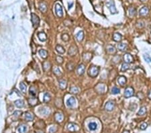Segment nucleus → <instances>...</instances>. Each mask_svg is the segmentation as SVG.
<instances>
[{
    "instance_id": "obj_27",
    "label": "nucleus",
    "mask_w": 151,
    "mask_h": 133,
    "mask_svg": "<svg viewBox=\"0 0 151 133\" xmlns=\"http://www.w3.org/2000/svg\"><path fill=\"white\" fill-rule=\"evenodd\" d=\"M38 53H39V55L41 57V58H44V59L47 58V57H48V52L46 50L40 49L38 51Z\"/></svg>"
},
{
    "instance_id": "obj_42",
    "label": "nucleus",
    "mask_w": 151,
    "mask_h": 133,
    "mask_svg": "<svg viewBox=\"0 0 151 133\" xmlns=\"http://www.w3.org/2000/svg\"><path fill=\"white\" fill-rule=\"evenodd\" d=\"M56 63L59 65H61V64L63 63V58L61 57V56H56Z\"/></svg>"
},
{
    "instance_id": "obj_21",
    "label": "nucleus",
    "mask_w": 151,
    "mask_h": 133,
    "mask_svg": "<svg viewBox=\"0 0 151 133\" xmlns=\"http://www.w3.org/2000/svg\"><path fill=\"white\" fill-rule=\"evenodd\" d=\"M91 58H92V54L89 52H85L84 54L83 55V61H85V62H89L91 61Z\"/></svg>"
},
{
    "instance_id": "obj_3",
    "label": "nucleus",
    "mask_w": 151,
    "mask_h": 133,
    "mask_svg": "<svg viewBox=\"0 0 151 133\" xmlns=\"http://www.w3.org/2000/svg\"><path fill=\"white\" fill-rule=\"evenodd\" d=\"M106 6L108 7V9H110V12L112 14H115L118 13L116 8V6H115V3L112 0H110L106 3Z\"/></svg>"
},
{
    "instance_id": "obj_12",
    "label": "nucleus",
    "mask_w": 151,
    "mask_h": 133,
    "mask_svg": "<svg viewBox=\"0 0 151 133\" xmlns=\"http://www.w3.org/2000/svg\"><path fill=\"white\" fill-rule=\"evenodd\" d=\"M75 104H76V100L73 96L70 97L67 100V105L68 107L72 108L73 107Z\"/></svg>"
},
{
    "instance_id": "obj_38",
    "label": "nucleus",
    "mask_w": 151,
    "mask_h": 133,
    "mask_svg": "<svg viewBox=\"0 0 151 133\" xmlns=\"http://www.w3.org/2000/svg\"><path fill=\"white\" fill-rule=\"evenodd\" d=\"M29 93L32 96H36V93H37V90L34 87H30L29 90Z\"/></svg>"
},
{
    "instance_id": "obj_20",
    "label": "nucleus",
    "mask_w": 151,
    "mask_h": 133,
    "mask_svg": "<svg viewBox=\"0 0 151 133\" xmlns=\"http://www.w3.org/2000/svg\"><path fill=\"white\" fill-rule=\"evenodd\" d=\"M58 85H59V87L62 90H65L67 87V81H66V80L63 79H61L58 80Z\"/></svg>"
},
{
    "instance_id": "obj_35",
    "label": "nucleus",
    "mask_w": 151,
    "mask_h": 133,
    "mask_svg": "<svg viewBox=\"0 0 151 133\" xmlns=\"http://www.w3.org/2000/svg\"><path fill=\"white\" fill-rule=\"evenodd\" d=\"M118 49L121 51H125L127 49V45L124 43H119L118 45Z\"/></svg>"
},
{
    "instance_id": "obj_48",
    "label": "nucleus",
    "mask_w": 151,
    "mask_h": 133,
    "mask_svg": "<svg viewBox=\"0 0 151 133\" xmlns=\"http://www.w3.org/2000/svg\"><path fill=\"white\" fill-rule=\"evenodd\" d=\"M148 98L150 99V100H151V89L149 90V91H148Z\"/></svg>"
},
{
    "instance_id": "obj_6",
    "label": "nucleus",
    "mask_w": 151,
    "mask_h": 133,
    "mask_svg": "<svg viewBox=\"0 0 151 133\" xmlns=\"http://www.w3.org/2000/svg\"><path fill=\"white\" fill-rule=\"evenodd\" d=\"M115 108V102L111 100L108 101L105 105V110L108 112H111Z\"/></svg>"
},
{
    "instance_id": "obj_32",
    "label": "nucleus",
    "mask_w": 151,
    "mask_h": 133,
    "mask_svg": "<svg viewBox=\"0 0 151 133\" xmlns=\"http://www.w3.org/2000/svg\"><path fill=\"white\" fill-rule=\"evenodd\" d=\"M102 88H105L104 85H103V84H102V83L98 84V85H97V86H96V87H95L96 91H97V92H98V91L100 90V91H99V94H102V93H103L105 91V90H102Z\"/></svg>"
},
{
    "instance_id": "obj_4",
    "label": "nucleus",
    "mask_w": 151,
    "mask_h": 133,
    "mask_svg": "<svg viewBox=\"0 0 151 133\" xmlns=\"http://www.w3.org/2000/svg\"><path fill=\"white\" fill-rule=\"evenodd\" d=\"M55 13L58 17H62L63 16V8L60 3H56L55 5Z\"/></svg>"
},
{
    "instance_id": "obj_22",
    "label": "nucleus",
    "mask_w": 151,
    "mask_h": 133,
    "mask_svg": "<svg viewBox=\"0 0 151 133\" xmlns=\"http://www.w3.org/2000/svg\"><path fill=\"white\" fill-rule=\"evenodd\" d=\"M148 12H149V9L146 7V6H144L142 8L140 9L139 11V14L142 16H145L146 15H148Z\"/></svg>"
},
{
    "instance_id": "obj_46",
    "label": "nucleus",
    "mask_w": 151,
    "mask_h": 133,
    "mask_svg": "<svg viewBox=\"0 0 151 133\" xmlns=\"http://www.w3.org/2000/svg\"><path fill=\"white\" fill-rule=\"evenodd\" d=\"M148 127V124L147 123H146V122H144V123H143L142 125H140V128L141 129V130H145V129H146V128Z\"/></svg>"
},
{
    "instance_id": "obj_24",
    "label": "nucleus",
    "mask_w": 151,
    "mask_h": 133,
    "mask_svg": "<svg viewBox=\"0 0 151 133\" xmlns=\"http://www.w3.org/2000/svg\"><path fill=\"white\" fill-rule=\"evenodd\" d=\"M84 32L83 31V30H81V31H79V32H77V34H76V38H77V40L79 41V42H81L83 41V38H84Z\"/></svg>"
},
{
    "instance_id": "obj_37",
    "label": "nucleus",
    "mask_w": 151,
    "mask_h": 133,
    "mask_svg": "<svg viewBox=\"0 0 151 133\" xmlns=\"http://www.w3.org/2000/svg\"><path fill=\"white\" fill-rule=\"evenodd\" d=\"M61 39L64 42H68L70 40V36L67 33H64L61 35Z\"/></svg>"
},
{
    "instance_id": "obj_41",
    "label": "nucleus",
    "mask_w": 151,
    "mask_h": 133,
    "mask_svg": "<svg viewBox=\"0 0 151 133\" xmlns=\"http://www.w3.org/2000/svg\"><path fill=\"white\" fill-rule=\"evenodd\" d=\"M20 90L22 91V92L25 93L26 91V89H27V86L23 82H22L20 83Z\"/></svg>"
},
{
    "instance_id": "obj_13",
    "label": "nucleus",
    "mask_w": 151,
    "mask_h": 133,
    "mask_svg": "<svg viewBox=\"0 0 151 133\" xmlns=\"http://www.w3.org/2000/svg\"><path fill=\"white\" fill-rule=\"evenodd\" d=\"M38 100L35 96H32L31 98L28 99V104L30 106H35L36 104H38Z\"/></svg>"
},
{
    "instance_id": "obj_33",
    "label": "nucleus",
    "mask_w": 151,
    "mask_h": 133,
    "mask_svg": "<svg viewBox=\"0 0 151 133\" xmlns=\"http://www.w3.org/2000/svg\"><path fill=\"white\" fill-rule=\"evenodd\" d=\"M50 100H51V96L50 95V93H45L44 94L43 96V101L44 102H45V103H48V102H49L50 101Z\"/></svg>"
},
{
    "instance_id": "obj_49",
    "label": "nucleus",
    "mask_w": 151,
    "mask_h": 133,
    "mask_svg": "<svg viewBox=\"0 0 151 133\" xmlns=\"http://www.w3.org/2000/svg\"><path fill=\"white\" fill-rule=\"evenodd\" d=\"M73 6V3H71V5H70V4H69V9H71V7H72V6Z\"/></svg>"
},
{
    "instance_id": "obj_16",
    "label": "nucleus",
    "mask_w": 151,
    "mask_h": 133,
    "mask_svg": "<svg viewBox=\"0 0 151 133\" xmlns=\"http://www.w3.org/2000/svg\"><path fill=\"white\" fill-rule=\"evenodd\" d=\"M51 64L50 62L48 61H44L43 63H42V69L43 70L45 71V72H47V71H48L50 70L51 69Z\"/></svg>"
},
{
    "instance_id": "obj_40",
    "label": "nucleus",
    "mask_w": 151,
    "mask_h": 133,
    "mask_svg": "<svg viewBox=\"0 0 151 133\" xmlns=\"http://www.w3.org/2000/svg\"><path fill=\"white\" fill-rule=\"evenodd\" d=\"M79 91V88L77 87H75V86L71 87L70 89V92L73 93V94H77V93H78Z\"/></svg>"
},
{
    "instance_id": "obj_10",
    "label": "nucleus",
    "mask_w": 151,
    "mask_h": 133,
    "mask_svg": "<svg viewBox=\"0 0 151 133\" xmlns=\"http://www.w3.org/2000/svg\"><path fill=\"white\" fill-rule=\"evenodd\" d=\"M106 51L110 55H114V54L116 53L117 50L115 46L110 44V45H108V46L106 47Z\"/></svg>"
},
{
    "instance_id": "obj_34",
    "label": "nucleus",
    "mask_w": 151,
    "mask_h": 133,
    "mask_svg": "<svg viewBox=\"0 0 151 133\" xmlns=\"http://www.w3.org/2000/svg\"><path fill=\"white\" fill-rule=\"evenodd\" d=\"M146 113V108L145 106H143V107L140 108L138 112L137 113V115L138 116H143Z\"/></svg>"
},
{
    "instance_id": "obj_31",
    "label": "nucleus",
    "mask_w": 151,
    "mask_h": 133,
    "mask_svg": "<svg viewBox=\"0 0 151 133\" xmlns=\"http://www.w3.org/2000/svg\"><path fill=\"white\" fill-rule=\"evenodd\" d=\"M55 49L56 50V52H58L59 54H61V55L64 54V52H65V49L63 48V46H62L60 44H58V45L56 46Z\"/></svg>"
},
{
    "instance_id": "obj_5",
    "label": "nucleus",
    "mask_w": 151,
    "mask_h": 133,
    "mask_svg": "<svg viewBox=\"0 0 151 133\" xmlns=\"http://www.w3.org/2000/svg\"><path fill=\"white\" fill-rule=\"evenodd\" d=\"M134 90L132 87H128L127 88H126L125 91L124 93V96L126 98H130L132 96H134Z\"/></svg>"
},
{
    "instance_id": "obj_18",
    "label": "nucleus",
    "mask_w": 151,
    "mask_h": 133,
    "mask_svg": "<svg viewBox=\"0 0 151 133\" xmlns=\"http://www.w3.org/2000/svg\"><path fill=\"white\" fill-rule=\"evenodd\" d=\"M28 128L26 125H20L17 128V131L18 133H26Z\"/></svg>"
},
{
    "instance_id": "obj_44",
    "label": "nucleus",
    "mask_w": 151,
    "mask_h": 133,
    "mask_svg": "<svg viewBox=\"0 0 151 133\" xmlns=\"http://www.w3.org/2000/svg\"><path fill=\"white\" fill-rule=\"evenodd\" d=\"M120 92V90L119 88H118L116 87H113L112 89H111V93L112 94H114V95H116V94H118Z\"/></svg>"
},
{
    "instance_id": "obj_47",
    "label": "nucleus",
    "mask_w": 151,
    "mask_h": 133,
    "mask_svg": "<svg viewBox=\"0 0 151 133\" xmlns=\"http://www.w3.org/2000/svg\"><path fill=\"white\" fill-rule=\"evenodd\" d=\"M56 130H57V128L56 127V126H51V127L49 128V133H55Z\"/></svg>"
},
{
    "instance_id": "obj_25",
    "label": "nucleus",
    "mask_w": 151,
    "mask_h": 133,
    "mask_svg": "<svg viewBox=\"0 0 151 133\" xmlns=\"http://www.w3.org/2000/svg\"><path fill=\"white\" fill-rule=\"evenodd\" d=\"M122 34H120L118 33V32H116V33L113 34V40L115 41V42H120V41H122Z\"/></svg>"
},
{
    "instance_id": "obj_51",
    "label": "nucleus",
    "mask_w": 151,
    "mask_h": 133,
    "mask_svg": "<svg viewBox=\"0 0 151 133\" xmlns=\"http://www.w3.org/2000/svg\"><path fill=\"white\" fill-rule=\"evenodd\" d=\"M140 1H142L143 3H145L146 1H147L148 0H140Z\"/></svg>"
},
{
    "instance_id": "obj_15",
    "label": "nucleus",
    "mask_w": 151,
    "mask_h": 133,
    "mask_svg": "<svg viewBox=\"0 0 151 133\" xmlns=\"http://www.w3.org/2000/svg\"><path fill=\"white\" fill-rule=\"evenodd\" d=\"M55 119L56 122H57L58 123H61L63 121V119H64V116L63 114H61L60 112L56 113L55 115Z\"/></svg>"
},
{
    "instance_id": "obj_28",
    "label": "nucleus",
    "mask_w": 151,
    "mask_h": 133,
    "mask_svg": "<svg viewBox=\"0 0 151 133\" xmlns=\"http://www.w3.org/2000/svg\"><path fill=\"white\" fill-rule=\"evenodd\" d=\"M39 9L40 10L41 12H46L47 11V3H44V2H41L39 4Z\"/></svg>"
},
{
    "instance_id": "obj_11",
    "label": "nucleus",
    "mask_w": 151,
    "mask_h": 133,
    "mask_svg": "<svg viewBox=\"0 0 151 133\" xmlns=\"http://www.w3.org/2000/svg\"><path fill=\"white\" fill-rule=\"evenodd\" d=\"M85 66L84 64L81 63L79 65L77 69V72L78 73V75H83L85 73Z\"/></svg>"
},
{
    "instance_id": "obj_36",
    "label": "nucleus",
    "mask_w": 151,
    "mask_h": 133,
    "mask_svg": "<svg viewBox=\"0 0 151 133\" xmlns=\"http://www.w3.org/2000/svg\"><path fill=\"white\" fill-rule=\"evenodd\" d=\"M66 67H67V69L68 71H72L74 69V68H75V65H74V63H72V62H69V63L67 64Z\"/></svg>"
},
{
    "instance_id": "obj_26",
    "label": "nucleus",
    "mask_w": 151,
    "mask_h": 133,
    "mask_svg": "<svg viewBox=\"0 0 151 133\" xmlns=\"http://www.w3.org/2000/svg\"><path fill=\"white\" fill-rule=\"evenodd\" d=\"M136 14V9L131 7L130 8L128 9V16L131 17H133L134 16H135Z\"/></svg>"
},
{
    "instance_id": "obj_54",
    "label": "nucleus",
    "mask_w": 151,
    "mask_h": 133,
    "mask_svg": "<svg viewBox=\"0 0 151 133\" xmlns=\"http://www.w3.org/2000/svg\"></svg>"
},
{
    "instance_id": "obj_8",
    "label": "nucleus",
    "mask_w": 151,
    "mask_h": 133,
    "mask_svg": "<svg viewBox=\"0 0 151 133\" xmlns=\"http://www.w3.org/2000/svg\"><path fill=\"white\" fill-rule=\"evenodd\" d=\"M67 129L68 130H69L70 132L71 133H74V132H77L78 131L79 129V127L78 125H77L75 123H72L71 122L69 123L68 126H67Z\"/></svg>"
},
{
    "instance_id": "obj_1",
    "label": "nucleus",
    "mask_w": 151,
    "mask_h": 133,
    "mask_svg": "<svg viewBox=\"0 0 151 133\" xmlns=\"http://www.w3.org/2000/svg\"><path fill=\"white\" fill-rule=\"evenodd\" d=\"M99 72V68L98 66H95V65H91L90 67L88 69V75L90 76L91 77H96Z\"/></svg>"
},
{
    "instance_id": "obj_14",
    "label": "nucleus",
    "mask_w": 151,
    "mask_h": 133,
    "mask_svg": "<svg viewBox=\"0 0 151 133\" xmlns=\"http://www.w3.org/2000/svg\"><path fill=\"white\" fill-rule=\"evenodd\" d=\"M24 118H25V120H26V121L28 122H30V121H32V120H34V115L32 114L31 112H26L25 113V116H24Z\"/></svg>"
},
{
    "instance_id": "obj_23",
    "label": "nucleus",
    "mask_w": 151,
    "mask_h": 133,
    "mask_svg": "<svg viewBox=\"0 0 151 133\" xmlns=\"http://www.w3.org/2000/svg\"><path fill=\"white\" fill-rule=\"evenodd\" d=\"M37 36H38V39H39L41 42H45V41H47V34L44 33V32H38Z\"/></svg>"
},
{
    "instance_id": "obj_7",
    "label": "nucleus",
    "mask_w": 151,
    "mask_h": 133,
    "mask_svg": "<svg viewBox=\"0 0 151 133\" xmlns=\"http://www.w3.org/2000/svg\"><path fill=\"white\" fill-rule=\"evenodd\" d=\"M123 58H124V62L128 64L133 63L134 61V58H133V57H132L130 54H129V53H126L125 55H124Z\"/></svg>"
},
{
    "instance_id": "obj_45",
    "label": "nucleus",
    "mask_w": 151,
    "mask_h": 133,
    "mask_svg": "<svg viewBox=\"0 0 151 133\" xmlns=\"http://www.w3.org/2000/svg\"><path fill=\"white\" fill-rule=\"evenodd\" d=\"M22 114V112H20V111H16V112H14V114H13V117H14L15 119L17 120V119L21 116Z\"/></svg>"
},
{
    "instance_id": "obj_17",
    "label": "nucleus",
    "mask_w": 151,
    "mask_h": 133,
    "mask_svg": "<svg viewBox=\"0 0 151 133\" xmlns=\"http://www.w3.org/2000/svg\"><path fill=\"white\" fill-rule=\"evenodd\" d=\"M39 113L41 115H44L47 116L50 114V110L47 107H42L39 109Z\"/></svg>"
},
{
    "instance_id": "obj_43",
    "label": "nucleus",
    "mask_w": 151,
    "mask_h": 133,
    "mask_svg": "<svg viewBox=\"0 0 151 133\" xmlns=\"http://www.w3.org/2000/svg\"><path fill=\"white\" fill-rule=\"evenodd\" d=\"M54 73H55L56 76H58V77L62 75V72H61V69H60L58 67H56V68H55V69H54Z\"/></svg>"
},
{
    "instance_id": "obj_30",
    "label": "nucleus",
    "mask_w": 151,
    "mask_h": 133,
    "mask_svg": "<svg viewBox=\"0 0 151 133\" xmlns=\"http://www.w3.org/2000/svg\"><path fill=\"white\" fill-rule=\"evenodd\" d=\"M14 104L15 106L18 108H22L24 106V102L22 100H17L16 101H15Z\"/></svg>"
},
{
    "instance_id": "obj_50",
    "label": "nucleus",
    "mask_w": 151,
    "mask_h": 133,
    "mask_svg": "<svg viewBox=\"0 0 151 133\" xmlns=\"http://www.w3.org/2000/svg\"><path fill=\"white\" fill-rule=\"evenodd\" d=\"M122 133H130V132H129L128 130H124Z\"/></svg>"
},
{
    "instance_id": "obj_19",
    "label": "nucleus",
    "mask_w": 151,
    "mask_h": 133,
    "mask_svg": "<svg viewBox=\"0 0 151 133\" xmlns=\"http://www.w3.org/2000/svg\"><path fill=\"white\" fill-rule=\"evenodd\" d=\"M118 82L121 86H124L126 84V82H127V79L125 76H123V75L119 76L118 79Z\"/></svg>"
},
{
    "instance_id": "obj_52",
    "label": "nucleus",
    "mask_w": 151,
    "mask_h": 133,
    "mask_svg": "<svg viewBox=\"0 0 151 133\" xmlns=\"http://www.w3.org/2000/svg\"><path fill=\"white\" fill-rule=\"evenodd\" d=\"M43 133V132H40V131H39V132H38V133Z\"/></svg>"
},
{
    "instance_id": "obj_2",
    "label": "nucleus",
    "mask_w": 151,
    "mask_h": 133,
    "mask_svg": "<svg viewBox=\"0 0 151 133\" xmlns=\"http://www.w3.org/2000/svg\"><path fill=\"white\" fill-rule=\"evenodd\" d=\"M31 20L32 22V26L34 28H38L39 24H40V18L36 14H35L34 13L31 14Z\"/></svg>"
},
{
    "instance_id": "obj_53",
    "label": "nucleus",
    "mask_w": 151,
    "mask_h": 133,
    "mask_svg": "<svg viewBox=\"0 0 151 133\" xmlns=\"http://www.w3.org/2000/svg\"></svg>"
},
{
    "instance_id": "obj_9",
    "label": "nucleus",
    "mask_w": 151,
    "mask_h": 133,
    "mask_svg": "<svg viewBox=\"0 0 151 133\" xmlns=\"http://www.w3.org/2000/svg\"><path fill=\"white\" fill-rule=\"evenodd\" d=\"M78 52V49L77 48V46L75 45H72V46H70V48L69 49V51H68V55H70L71 57H74L75 55H76Z\"/></svg>"
},
{
    "instance_id": "obj_29",
    "label": "nucleus",
    "mask_w": 151,
    "mask_h": 133,
    "mask_svg": "<svg viewBox=\"0 0 151 133\" xmlns=\"http://www.w3.org/2000/svg\"><path fill=\"white\" fill-rule=\"evenodd\" d=\"M88 128H89V130H91V131H93V130H95L96 129H97V123L95 122H90V123L88 125Z\"/></svg>"
},
{
    "instance_id": "obj_39",
    "label": "nucleus",
    "mask_w": 151,
    "mask_h": 133,
    "mask_svg": "<svg viewBox=\"0 0 151 133\" xmlns=\"http://www.w3.org/2000/svg\"><path fill=\"white\" fill-rule=\"evenodd\" d=\"M129 69V64L126 63H124L122 64V67H121V71L122 72H125Z\"/></svg>"
}]
</instances>
